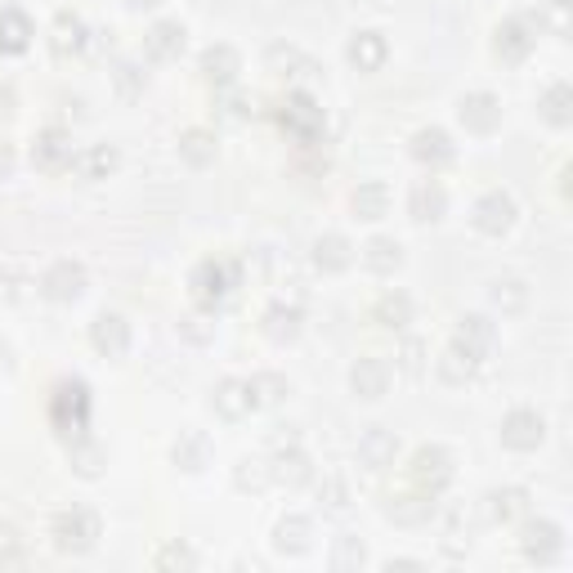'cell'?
<instances>
[{"label": "cell", "instance_id": "obj_16", "mask_svg": "<svg viewBox=\"0 0 573 573\" xmlns=\"http://www.w3.org/2000/svg\"><path fill=\"white\" fill-rule=\"evenodd\" d=\"M395 457H399V435H395V431L368 426V431L359 435V462H363L368 471H390Z\"/></svg>", "mask_w": 573, "mask_h": 573}, {"label": "cell", "instance_id": "obj_3", "mask_svg": "<svg viewBox=\"0 0 573 573\" xmlns=\"http://www.w3.org/2000/svg\"><path fill=\"white\" fill-rule=\"evenodd\" d=\"M283 130H291V139L304 144V148L319 144V135H323V108L314 103L310 90H287V99H283Z\"/></svg>", "mask_w": 573, "mask_h": 573}, {"label": "cell", "instance_id": "obj_49", "mask_svg": "<svg viewBox=\"0 0 573 573\" xmlns=\"http://www.w3.org/2000/svg\"><path fill=\"white\" fill-rule=\"evenodd\" d=\"M363 560H368V547L354 538V533H340V538L332 543V569H336V573L363 569Z\"/></svg>", "mask_w": 573, "mask_h": 573}, {"label": "cell", "instance_id": "obj_18", "mask_svg": "<svg viewBox=\"0 0 573 573\" xmlns=\"http://www.w3.org/2000/svg\"><path fill=\"white\" fill-rule=\"evenodd\" d=\"M412 158L422 166H431V171H439V166H448L457 158V144H452V135L444 126H422L412 135Z\"/></svg>", "mask_w": 573, "mask_h": 573}, {"label": "cell", "instance_id": "obj_55", "mask_svg": "<svg viewBox=\"0 0 573 573\" xmlns=\"http://www.w3.org/2000/svg\"><path fill=\"white\" fill-rule=\"evenodd\" d=\"M23 551H18V533L14 528H0V564H10V560H18Z\"/></svg>", "mask_w": 573, "mask_h": 573}, {"label": "cell", "instance_id": "obj_57", "mask_svg": "<svg viewBox=\"0 0 573 573\" xmlns=\"http://www.w3.org/2000/svg\"><path fill=\"white\" fill-rule=\"evenodd\" d=\"M14 162H18V158H14V144H10V139H0V179H5V175L14 171Z\"/></svg>", "mask_w": 573, "mask_h": 573}, {"label": "cell", "instance_id": "obj_17", "mask_svg": "<svg viewBox=\"0 0 573 573\" xmlns=\"http://www.w3.org/2000/svg\"><path fill=\"white\" fill-rule=\"evenodd\" d=\"M452 340L484 363L493 350H498V323H488L484 314H462V319H457V336Z\"/></svg>", "mask_w": 573, "mask_h": 573}, {"label": "cell", "instance_id": "obj_50", "mask_svg": "<svg viewBox=\"0 0 573 573\" xmlns=\"http://www.w3.org/2000/svg\"><path fill=\"white\" fill-rule=\"evenodd\" d=\"M426 340H416V336H403L399 340V350H395V368L403 372V376H422L426 372Z\"/></svg>", "mask_w": 573, "mask_h": 573}, {"label": "cell", "instance_id": "obj_12", "mask_svg": "<svg viewBox=\"0 0 573 573\" xmlns=\"http://www.w3.org/2000/svg\"><path fill=\"white\" fill-rule=\"evenodd\" d=\"M511 224H515V198L507 188H488V194L475 202V228L488 238H502Z\"/></svg>", "mask_w": 573, "mask_h": 573}, {"label": "cell", "instance_id": "obj_14", "mask_svg": "<svg viewBox=\"0 0 573 573\" xmlns=\"http://www.w3.org/2000/svg\"><path fill=\"white\" fill-rule=\"evenodd\" d=\"M408 211H412L416 224H435L448 211V188H444V179H435V175L416 179L408 188Z\"/></svg>", "mask_w": 573, "mask_h": 573}, {"label": "cell", "instance_id": "obj_29", "mask_svg": "<svg viewBox=\"0 0 573 573\" xmlns=\"http://www.w3.org/2000/svg\"><path fill=\"white\" fill-rule=\"evenodd\" d=\"M67 466L82 475V479H95V475H103V466H108V452H103L99 439L76 435V439H67Z\"/></svg>", "mask_w": 573, "mask_h": 573}, {"label": "cell", "instance_id": "obj_54", "mask_svg": "<svg viewBox=\"0 0 573 573\" xmlns=\"http://www.w3.org/2000/svg\"><path fill=\"white\" fill-rule=\"evenodd\" d=\"M27 287V278L18 270H0V300H18Z\"/></svg>", "mask_w": 573, "mask_h": 573}, {"label": "cell", "instance_id": "obj_19", "mask_svg": "<svg viewBox=\"0 0 573 573\" xmlns=\"http://www.w3.org/2000/svg\"><path fill=\"white\" fill-rule=\"evenodd\" d=\"M198 72L207 76V82L220 90V86H238V72H242V54L234 46H207L202 59H198Z\"/></svg>", "mask_w": 573, "mask_h": 573}, {"label": "cell", "instance_id": "obj_52", "mask_svg": "<svg viewBox=\"0 0 573 573\" xmlns=\"http://www.w3.org/2000/svg\"><path fill=\"white\" fill-rule=\"evenodd\" d=\"M234 484H238L242 493H264L274 479H270V466H264L260 457H242L238 471H234Z\"/></svg>", "mask_w": 573, "mask_h": 573}, {"label": "cell", "instance_id": "obj_47", "mask_svg": "<svg viewBox=\"0 0 573 573\" xmlns=\"http://www.w3.org/2000/svg\"><path fill=\"white\" fill-rule=\"evenodd\" d=\"M251 395H256V408L260 403H283L291 395V381L283 372H256L251 376Z\"/></svg>", "mask_w": 573, "mask_h": 573}, {"label": "cell", "instance_id": "obj_11", "mask_svg": "<svg viewBox=\"0 0 573 573\" xmlns=\"http://www.w3.org/2000/svg\"><path fill=\"white\" fill-rule=\"evenodd\" d=\"M457 117L471 135H493L502 126V99L488 95V90H471L462 103H457Z\"/></svg>", "mask_w": 573, "mask_h": 573}, {"label": "cell", "instance_id": "obj_43", "mask_svg": "<svg viewBox=\"0 0 573 573\" xmlns=\"http://www.w3.org/2000/svg\"><path fill=\"white\" fill-rule=\"evenodd\" d=\"M376 323L381 327H408L412 323V300H408V291H386L376 300Z\"/></svg>", "mask_w": 573, "mask_h": 573}, {"label": "cell", "instance_id": "obj_41", "mask_svg": "<svg viewBox=\"0 0 573 573\" xmlns=\"http://www.w3.org/2000/svg\"><path fill=\"white\" fill-rule=\"evenodd\" d=\"M488 296H493V304H498L502 314H520L524 304H528V283H524V278H515V274H507V278H493Z\"/></svg>", "mask_w": 573, "mask_h": 573}, {"label": "cell", "instance_id": "obj_20", "mask_svg": "<svg viewBox=\"0 0 573 573\" xmlns=\"http://www.w3.org/2000/svg\"><path fill=\"white\" fill-rule=\"evenodd\" d=\"M90 346L103 354V359H122L130 350V323L122 314H99L90 323Z\"/></svg>", "mask_w": 573, "mask_h": 573}, {"label": "cell", "instance_id": "obj_4", "mask_svg": "<svg viewBox=\"0 0 573 573\" xmlns=\"http://www.w3.org/2000/svg\"><path fill=\"white\" fill-rule=\"evenodd\" d=\"M238 287V264L234 260H202L198 264V270H194V278H188V291H194V300L198 304H211V310H215V304L220 300H228V291H234Z\"/></svg>", "mask_w": 573, "mask_h": 573}, {"label": "cell", "instance_id": "obj_44", "mask_svg": "<svg viewBox=\"0 0 573 573\" xmlns=\"http://www.w3.org/2000/svg\"><path fill=\"white\" fill-rule=\"evenodd\" d=\"M260 274L270 278L274 287H287V278L296 274V264H291V256L278 251V247H260ZM291 287H300V283L291 278Z\"/></svg>", "mask_w": 573, "mask_h": 573}, {"label": "cell", "instance_id": "obj_1", "mask_svg": "<svg viewBox=\"0 0 573 573\" xmlns=\"http://www.w3.org/2000/svg\"><path fill=\"white\" fill-rule=\"evenodd\" d=\"M50 422L63 439H76L90 431V386L86 381H59V390L50 399Z\"/></svg>", "mask_w": 573, "mask_h": 573}, {"label": "cell", "instance_id": "obj_58", "mask_svg": "<svg viewBox=\"0 0 573 573\" xmlns=\"http://www.w3.org/2000/svg\"><path fill=\"white\" fill-rule=\"evenodd\" d=\"M10 372H14V346L0 340V376H10Z\"/></svg>", "mask_w": 573, "mask_h": 573}, {"label": "cell", "instance_id": "obj_7", "mask_svg": "<svg viewBox=\"0 0 573 573\" xmlns=\"http://www.w3.org/2000/svg\"><path fill=\"white\" fill-rule=\"evenodd\" d=\"M520 551L533 564H551L564 556V528L556 520H524L520 524Z\"/></svg>", "mask_w": 573, "mask_h": 573}, {"label": "cell", "instance_id": "obj_60", "mask_svg": "<svg viewBox=\"0 0 573 573\" xmlns=\"http://www.w3.org/2000/svg\"><path fill=\"white\" fill-rule=\"evenodd\" d=\"M135 10H158V5H166V0H130Z\"/></svg>", "mask_w": 573, "mask_h": 573}, {"label": "cell", "instance_id": "obj_56", "mask_svg": "<svg viewBox=\"0 0 573 573\" xmlns=\"http://www.w3.org/2000/svg\"><path fill=\"white\" fill-rule=\"evenodd\" d=\"M14 108H18V95L10 82H0V122H10L14 117Z\"/></svg>", "mask_w": 573, "mask_h": 573}, {"label": "cell", "instance_id": "obj_13", "mask_svg": "<svg viewBox=\"0 0 573 573\" xmlns=\"http://www.w3.org/2000/svg\"><path fill=\"white\" fill-rule=\"evenodd\" d=\"M184 46H188V27H184L179 18H158V23L148 27V36H144V54L158 59V63L179 59Z\"/></svg>", "mask_w": 573, "mask_h": 573}, {"label": "cell", "instance_id": "obj_45", "mask_svg": "<svg viewBox=\"0 0 573 573\" xmlns=\"http://www.w3.org/2000/svg\"><path fill=\"white\" fill-rule=\"evenodd\" d=\"M569 5L573 0H543V10L538 14H528L533 18V27L538 32H551V36H569Z\"/></svg>", "mask_w": 573, "mask_h": 573}, {"label": "cell", "instance_id": "obj_25", "mask_svg": "<svg viewBox=\"0 0 573 573\" xmlns=\"http://www.w3.org/2000/svg\"><path fill=\"white\" fill-rule=\"evenodd\" d=\"M310 260L323 274H340V270H350L354 264V242L346 234H319L314 247H310Z\"/></svg>", "mask_w": 573, "mask_h": 573}, {"label": "cell", "instance_id": "obj_40", "mask_svg": "<svg viewBox=\"0 0 573 573\" xmlns=\"http://www.w3.org/2000/svg\"><path fill=\"white\" fill-rule=\"evenodd\" d=\"M386 511H390L395 524H426V520L435 515V498L416 488V493H408V498H395Z\"/></svg>", "mask_w": 573, "mask_h": 573}, {"label": "cell", "instance_id": "obj_38", "mask_svg": "<svg viewBox=\"0 0 573 573\" xmlns=\"http://www.w3.org/2000/svg\"><path fill=\"white\" fill-rule=\"evenodd\" d=\"M538 112H543L551 126H569V122H573V86H569V82L547 86L543 99H538Z\"/></svg>", "mask_w": 573, "mask_h": 573}, {"label": "cell", "instance_id": "obj_51", "mask_svg": "<svg viewBox=\"0 0 573 573\" xmlns=\"http://www.w3.org/2000/svg\"><path fill=\"white\" fill-rule=\"evenodd\" d=\"M215 103H220L224 117H234V122H247L251 112H256V99L247 90H238V86H220L215 90Z\"/></svg>", "mask_w": 573, "mask_h": 573}, {"label": "cell", "instance_id": "obj_23", "mask_svg": "<svg viewBox=\"0 0 573 573\" xmlns=\"http://www.w3.org/2000/svg\"><path fill=\"white\" fill-rule=\"evenodd\" d=\"M270 479L274 484H287V488H304V484H314V466H310V457H304L300 444H287L274 452V466H270Z\"/></svg>", "mask_w": 573, "mask_h": 573}, {"label": "cell", "instance_id": "obj_59", "mask_svg": "<svg viewBox=\"0 0 573 573\" xmlns=\"http://www.w3.org/2000/svg\"><path fill=\"white\" fill-rule=\"evenodd\" d=\"M386 569H390V573H395V569H422V560H390Z\"/></svg>", "mask_w": 573, "mask_h": 573}, {"label": "cell", "instance_id": "obj_46", "mask_svg": "<svg viewBox=\"0 0 573 573\" xmlns=\"http://www.w3.org/2000/svg\"><path fill=\"white\" fill-rule=\"evenodd\" d=\"M112 86H117V95L135 99V95L148 86L144 63H139V59H117V63H112Z\"/></svg>", "mask_w": 573, "mask_h": 573}, {"label": "cell", "instance_id": "obj_22", "mask_svg": "<svg viewBox=\"0 0 573 573\" xmlns=\"http://www.w3.org/2000/svg\"><path fill=\"white\" fill-rule=\"evenodd\" d=\"M50 46H54V54H82L86 46H90V27H86V18L76 14V10H59L54 14V27H50Z\"/></svg>", "mask_w": 573, "mask_h": 573}, {"label": "cell", "instance_id": "obj_9", "mask_svg": "<svg viewBox=\"0 0 573 573\" xmlns=\"http://www.w3.org/2000/svg\"><path fill=\"white\" fill-rule=\"evenodd\" d=\"M82 291H86V264H82V260H72V256L54 260L50 270L41 274V296L54 300V304H67V300L82 296Z\"/></svg>", "mask_w": 573, "mask_h": 573}, {"label": "cell", "instance_id": "obj_35", "mask_svg": "<svg viewBox=\"0 0 573 573\" xmlns=\"http://www.w3.org/2000/svg\"><path fill=\"white\" fill-rule=\"evenodd\" d=\"M350 207H354L359 220H381V215H390V188L381 184V179H363V184L354 188Z\"/></svg>", "mask_w": 573, "mask_h": 573}, {"label": "cell", "instance_id": "obj_32", "mask_svg": "<svg viewBox=\"0 0 573 573\" xmlns=\"http://www.w3.org/2000/svg\"><path fill=\"white\" fill-rule=\"evenodd\" d=\"M215 152H220L215 130H207V126H188V130H179V158H184L188 166H211V162H215Z\"/></svg>", "mask_w": 573, "mask_h": 573}, {"label": "cell", "instance_id": "obj_42", "mask_svg": "<svg viewBox=\"0 0 573 573\" xmlns=\"http://www.w3.org/2000/svg\"><path fill=\"white\" fill-rule=\"evenodd\" d=\"M350 479L346 475H323L319 479V507L327 511V515H346L350 511Z\"/></svg>", "mask_w": 573, "mask_h": 573}, {"label": "cell", "instance_id": "obj_2", "mask_svg": "<svg viewBox=\"0 0 573 573\" xmlns=\"http://www.w3.org/2000/svg\"><path fill=\"white\" fill-rule=\"evenodd\" d=\"M50 538H54V547L63 556H86L99 543V515L90 507H67V511L54 515Z\"/></svg>", "mask_w": 573, "mask_h": 573}, {"label": "cell", "instance_id": "obj_39", "mask_svg": "<svg viewBox=\"0 0 573 573\" xmlns=\"http://www.w3.org/2000/svg\"><path fill=\"white\" fill-rule=\"evenodd\" d=\"M471 543H475V524H471V515H466L462 507L448 511V515H444V551H448V556H466Z\"/></svg>", "mask_w": 573, "mask_h": 573}, {"label": "cell", "instance_id": "obj_33", "mask_svg": "<svg viewBox=\"0 0 573 573\" xmlns=\"http://www.w3.org/2000/svg\"><path fill=\"white\" fill-rule=\"evenodd\" d=\"M175 466H179V471H188V475L207 471V466H211V439H207L202 431L179 435V439H175Z\"/></svg>", "mask_w": 573, "mask_h": 573}, {"label": "cell", "instance_id": "obj_15", "mask_svg": "<svg viewBox=\"0 0 573 573\" xmlns=\"http://www.w3.org/2000/svg\"><path fill=\"white\" fill-rule=\"evenodd\" d=\"M211 408L224 416V422H242V416H251V408H256L251 381H242V376H224L220 386H215V395H211Z\"/></svg>", "mask_w": 573, "mask_h": 573}, {"label": "cell", "instance_id": "obj_21", "mask_svg": "<svg viewBox=\"0 0 573 573\" xmlns=\"http://www.w3.org/2000/svg\"><path fill=\"white\" fill-rule=\"evenodd\" d=\"M264 59H270V67L278 72V76H287V82H296L291 90H304V82H314V76H319V63L310 59V54H304V50H296V46H270V54H264Z\"/></svg>", "mask_w": 573, "mask_h": 573}, {"label": "cell", "instance_id": "obj_53", "mask_svg": "<svg viewBox=\"0 0 573 573\" xmlns=\"http://www.w3.org/2000/svg\"><path fill=\"white\" fill-rule=\"evenodd\" d=\"M158 569H198V556L188 551V547H179V543H171V547H162L158 551V560H152Z\"/></svg>", "mask_w": 573, "mask_h": 573}, {"label": "cell", "instance_id": "obj_37", "mask_svg": "<svg viewBox=\"0 0 573 573\" xmlns=\"http://www.w3.org/2000/svg\"><path fill=\"white\" fill-rule=\"evenodd\" d=\"M528 515V493L524 488H493L488 493V520L498 524H515Z\"/></svg>", "mask_w": 573, "mask_h": 573}, {"label": "cell", "instance_id": "obj_34", "mask_svg": "<svg viewBox=\"0 0 573 573\" xmlns=\"http://www.w3.org/2000/svg\"><path fill=\"white\" fill-rule=\"evenodd\" d=\"M363 264H368L372 274L386 278V274H395L399 264H403V247L395 238H386V234H376V238L363 242Z\"/></svg>", "mask_w": 573, "mask_h": 573}, {"label": "cell", "instance_id": "obj_24", "mask_svg": "<svg viewBox=\"0 0 573 573\" xmlns=\"http://www.w3.org/2000/svg\"><path fill=\"white\" fill-rule=\"evenodd\" d=\"M346 54H350V63L359 67V72H381L386 67V59H390V41L381 32H354L350 36V46H346Z\"/></svg>", "mask_w": 573, "mask_h": 573}, {"label": "cell", "instance_id": "obj_28", "mask_svg": "<svg viewBox=\"0 0 573 573\" xmlns=\"http://www.w3.org/2000/svg\"><path fill=\"white\" fill-rule=\"evenodd\" d=\"M274 547L283 556H304L314 547V520L310 515H283L274 528Z\"/></svg>", "mask_w": 573, "mask_h": 573}, {"label": "cell", "instance_id": "obj_6", "mask_svg": "<svg viewBox=\"0 0 573 573\" xmlns=\"http://www.w3.org/2000/svg\"><path fill=\"white\" fill-rule=\"evenodd\" d=\"M533 46H538V27H533L528 14H511L493 32V50H498L502 63H524L533 54Z\"/></svg>", "mask_w": 573, "mask_h": 573}, {"label": "cell", "instance_id": "obj_27", "mask_svg": "<svg viewBox=\"0 0 573 573\" xmlns=\"http://www.w3.org/2000/svg\"><path fill=\"white\" fill-rule=\"evenodd\" d=\"M300 323H304V314H300V304L296 300H274L270 310H264V336L270 340H278V346H287V340H296L300 336Z\"/></svg>", "mask_w": 573, "mask_h": 573}, {"label": "cell", "instance_id": "obj_31", "mask_svg": "<svg viewBox=\"0 0 573 573\" xmlns=\"http://www.w3.org/2000/svg\"><path fill=\"white\" fill-rule=\"evenodd\" d=\"M72 171L82 175V179H108L112 171H117V148H112V144H90V148H76Z\"/></svg>", "mask_w": 573, "mask_h": 573}, {"label": "cell", "instance_id": "obj_48", "mask_svg": "<svg viewBox=\"0 0 573 573\" xmlns=\"http://www.w3.org/2000/svg\"><path fill=\"white\" fill-rule=\"evenodd\" d=\"M179 336L194 340V346H207V340L215 336V310H211V304H198L194 314H184L179 319Z\"/></svg>", "mask_w": 573, "mask_h": 573}, {"label": "cell", "instance_id": "obj_26", "mask_svg": "<svg viewBox=\"0 0 573 573\" xmlns=\"http://www.w3.org/2000/svg\"><path fill=\"white\" fill-rule=\"evenodd\" d=\"M350 390L359 399H381L390 390V363L386 359H359L350 368Z\"/></svg>", "mask_w": 573, "mask_h": 573}, {"label": "cell", "instance_id": "obj_10", "mask_svg": "<svg viewBox=\"0 0 573 573\" xmlns=\"http://www.w3.org/2000/svg\"><path fill=\"white\" fill-rule=\"evenodd\" d=\"M72 158H76L72 135L59 130V126H46L41 135H36V144H32V166H36V171H50V175L72 171Z\"/></svg>", "mask_w": 573, "mask_h": 573}, {"label": "cell", "instance_id": "obj_36", "mask_svg": "<svg viewBox=\"0 0 573 573\" xmlns=\"http://www.w3.org/2000/svg\"><path fill=\"white\" fill-rule=\"evenodd\" d=\"M475 368H479V359L471 354V350H462V346H457V340H452V346L435 359V372L448 381V386H466V381L475 376Z\"/></svg>", "mask_w": 573, "mask_h": 573}, {"label": "cell", "instance_id": "obj_8", "mask_svg": "<svg viewBox=\"0 0 573 573\" xmlns=\"http://www.w3.org/2000/svg\"><path fill=\"white\" fill-rule=\"evenodd\" d=\"M498 435H502V444H507L511 452H533V448L547 439V416L533 412V408H511V412L502 416Z\"/></svg>", "mask_w": 573, "mask_h": 573}, {"label": "cell", "instance_id": "obj_30", "mask_svg": "<svg viewBox=\"0 0 573 573\" xmlns=\"http://www.w3.org/2000/svg\"><path fill=\"white\" fill-rule=\"evenodd\" d=\"M32 36H36V27L18 5L0 10V54H23L32 46Z\"/></svg>", "mask_w": 573, "mask_h": 573}, {"label": "cell", "instance_id": "obj_5", "mask_svg": "<svg viewBox=\"0 0 573 573\" xmlns=\"http://www.w3.org/2000/svg\"><path fill=\"white\" fill-rule=\"evenodd\" d=\"M408 471H412V484L422 488V493H431V498H439V493L452 484V475H457V466H452V452H448V448H439V444L416 448Z\"/></svg>", "mask_w": 573, "mask_h": 573}]
</instances>
